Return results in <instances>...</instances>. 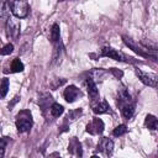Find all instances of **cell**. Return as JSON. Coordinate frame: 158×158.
Listing matches in <instances>:
<instances>
[{"instance_id":"cell-10","label":"cell","mask_w":158,"mask_h":158,"mask_svg":"<svg viewBox=\"0 0 158 158\" xmlns=\"http://www.w3.org/2000/svg\"><path fill=\"white\" fill-rule=\"evenodd\" d=\"M6 33H7L9 37L16 38L19 36V33H20V25L14 22L11 19H9L7 22H6Z\"/></svg>"},{"instance_id":"cell-19","label":"cell","mask_w":158,"mask_h":158,"mask_svg":"<svg viewBox=\"0 0 158 158\" xmlns=\"http://www.w3.org/2000/svg\"><path fill=\"white\" fill-rule=\"evenodd\" d=\"M126 132H127V127H126L125 125H118L117 127H115V128H114L112 135H114L115 137H120V136L125 135Z\"/></svg>"},{"instance_id":"cell-23","label":"cell","mask_w":158,"mask_h":158,"mask_svg":"<svg viewBox=\"0 0 158 158\" xmlns=\"http://www.w3.org/2000/svg\"><path fill=\"white\" fill-rule=\"evenodd\" d=\"M6 144H7V137H2L1 138V144H0V158H2L4 154H5Z\"/></svg>"},{"instance_id":"cell-21","label":"cell","mask_w":158,"mask_h":158,"mask_svg":"<svg viewBox=\"0 0 158 158\" xmlns=\"http://www.w3.org/2000/svg\"><path fill=\"white\" fill-rule=\"evenodd\" d=\"M7 90H9V79L4 78L2 81H1V98H2V99L6 96Z\"/></svg>"},{"instance_id":"cell-6","label":"cell","mask_w":158,"mask_h":158,"mask_svg":"<svg viewBox=\"0 0 158 158\" xmlns=\"http://www.w3.org/2000/svg\"><path fill=\"white\" fill-rule=\"evenodd\" d=\"M122 40H123V42H125V44L130 48V49H132L135 53H137L138 56H141V57H143V58H147V52H146V48H143V47H141V46H138V44H136L131 38H128L127 36H122Z\"/></svg>"},{"instance_id":"cell-22","label":"cell","mask_w":158,"mask_h":158,"mask_svg":"<svg viewBox=\"0 0 158 158\" xmlns=\"http://www.w3.org/2000/svg\"><path fill=\"white\" fill-rule=\"evenodd\" d=\"M12 51H14V44H12V43H7V44H5V46L2 47L1 54H2V56H6V54H10Z\"/></svg>"},{"instance_id":"cell-4","label":"cell","mask_w":158,"mask_h":158,"mask_svg":"<svg viewBox=\"0 0 158 158\" xmlns=\"http://www.w3.org/2000/svg\"><path fill=\"white\" fill-rule=\"evenodd\" d=\"M135 72H136V75L138 77V79H139L143 84H146V85H148V86H152V88H154V86L158 85V79L156 78V75L144 73V72H142V70H139V69H136Z\"/></svg>"},{"instance_id":"cell-3","label":"cell","mask_w":158,"mask_h":158,"mask_svg":"<svg viewBox=\"0 0 158 158\" xmlns=\"http://www.w3.org/2000/svg\"><path fill=\"white\" fill-rule=\"evenodd\" d=\"M100 56L101 57H109L111 59H115V60H118V62H126V57L120 53L118 51L111 48V47H102L101 48V52H100Z\"/></svg>"},{"instance_id":"cell-12","label":"cell","mask_w":158,"mask_h":158,"mask_svg":"<svg viewBox=\"0 0 158 158\" xmlns=\"http://www.w3.org/2000/svg\"><path fill=\"white\" fill-rule=\"evenodd\" d=\"M93 111H94V114H98V115L107 114V112H110V105L105 100H101V101L96 102L95 105H93Z\"/></svg>"},{"instance_id":"cell-14","label":"cell","mask_w":158,"mask_h":158,"mask_svg":"<svg viewBox=\"0 0 158 158\" xmlns=\"http://www.w3.org/2000/svg\"><path fill=\"white\" fill-rule=\"evenodd\" d=\"M120 109H121V114H122V116L125 118H131L133 112H135V104L133 102H128V104L123 105Z\"/></svg>"},{"instance_id":"cell-17","label":"cell","mask_w":158,"mask_h":158,"mask_svg":"<svg viewBox=\"0 0 158 158\" xmlns=\"http://www.w3.org/2000/svg\"><path fill=\"white\" fill-rule=\"evenodd\" d=\"M49 111H51V115H52L53 117H59V116L63 114L64 109H63L62 105H59V104H57V102H53L52 106H51V109H49Z\"/></svg>"},{"instance_id":"cell-11","label":"cell","mask_w":158,"mask_h":158,"mask_svg":"<svg viewBox=\"0 0 158 158\" xmlns=\"http://www.w3.org/2000/svg\"><path fill=\"white\" fill-rule=\"evenodd\" d=\"M86 86H88V94L91 98V100H96L99 96V90H98V86H96L95 81L93 80V78L86 79Z\"/></svg>"},{"instance_id":"cell-8","label":"cell","mask_w":158,"mask_h":158,"mask_svg":"<svg viewBox=\"0 0 158 158\" xmlns=\"http://www.w3.org/2000/svg\"><path fill=\"white\" fill-rule=\"evenodd\" d=\"M80 90L75 86V85H69V86H67L65 89H64V93H63V96H64V99L68 101V102H73V101H75V99L78 98V96H80Z\"/></svg>"},{"instance_id":"cell-16","label":"cell","mask_w":158,"mask_h":158,"mask_svg":"<svg viewBox=\"0 0 158 158\" xmlns=\"http://www.w3.org/2000/svg\"><path fill=\"white\" fill-rule=\"evenodd\" d=\"M51 41L54 44L60 42V33H59V25L58 23H53V26L51 28Z\"/></svg>"},{"instance_id":"cell-25","label":"cell","mask_w":158,"mask_h":158,"mask_svg":"<svg viewBox=\"0 0 158 158\" xmlns=\"http://www.w3.org/2000/svg\"><path fill=\"white\" fill-rule=\"evenodd\" d=\"M17 101H19V96H15V98H14V100H12V102H11V104H9V109L11 110V107H12Z\"/></svg>"},{"instance_id":"cell-5","label":"cell","mask_w":158,"mask_h":158,"mask_svg":"<svg viewBox=\"0 0 158 158\" xmlns=\"http://www.w3.org/2000/svg\"><path fill=\"white\" fill-rule=\"evenodd\" d=\"M104 131V122L100 118H94L86 125V132L90 135H100Z\"/></svg>"},{"instance_id":"cell-1","label":"cell","mask_w":158,"mask_h":158,"mask_svg":"<svg viewBox=\"0 0 158 158\" xmlns=\"http://www.w3.org/2000/svg\"><path fill=\"white\" fill-rule=\"evenodd\" d=\"M16 128L19 132L23 133V132H27L31 130L32 127V123H33V120H32V115L28 110H22L17 114L16 116Z\"/></svg>"},{"instance_id":"cell-9","label":"cell","mask_w":158,"mask_h":158,"mask_svg":"<svg viewBox=\"0 0 158 158\" xmlns=\"http://www.w3.org/2000/svg\"><path fill=\"white\" fill-rule=\"evenodd\" d=\"M68 151L77 157H81L83 156V151H81V143L79 142V139L77 137H72L69 141V146H68Z\"/></svg>"},{"instance_id":"cell-18","label":"cell","mask_w":158,"mask_h":158,"mask_svg":"<svg viewBox=\"0 0 158 158\" xmlns=\"http://www.w3.org/2000/svg\"><path fill=\"white\" fill-rule=\"evenodd\" d=\"M23 70V64L22 62L19 59V58H15L11 63V72L12 73H19V72H22Z\"/></svg>"},{"instance_id":"cell-24","label":"cell","mask_w":158,"mask_h":158,"mask_svg":"<svg viewBox=\"0 0 158 158\" xmlns=\"http://www.w3.org/2000/svg\"><path fill=\"white\" fill-rule=\"evenodd\" d=\"M116 78H122V75H123V73H122V70H118V69H116V68H111V69H109Z\"/></svg>"},{"instance_id":"cell-7","label":"cell","mask_w":158,"mask_h":158,"mask_svg":"<svg viewBox=\"0 0 158 158\" xmlns=\"http://www.w3.org/2000/svg\"><path fill=\"white\" fill-rule=\"evenodd\" d=\"M112 149H114V142L110 138H107V137H102L100 139V142L98 143V151L99 152H102L106 156L111 154Z\"/></svg>"},{"instance_id":"cell-26","label":"cell","mask_w":158,"mask_h":158,"mask_svg":"<svg viewBox=\"0 0 158 158\" xmlns=\"http://www.w3.org/2000/svg\"><path fill=\"white\" fill-rule=\"evenodd\" d=\"M59 1H65V0H59Z\"/></svg>"},{"instance_id":"cell-2","label":"cell","mask_w":158,"mask_h":158,"mask_svg":"<svg viewBox=\"0 0 158 158\" xmlns=\"http://www.w3.org/2000/svg\"><path fill=\"white\" fill-rule=\"evenodd\" d=\"M30 6L27 0H12L11 1V12L17 19H23L28 15Z\"/></svg>"},{"instance_id":"cell-15","label":"cell","mask_w":158,"mask_h":158,"mask_svg":"<svg viewBox=\"0 0 158 158\" xmlns=\"http://www.w3.org/2000/svg\"><path fill=\"white\" fill-rule=\"evenodd\" d=\"M144 126L148 130H157L158 128V118L153 115H147L144 118Z\"/></svg>"},{"instance_id":"cell-20","label":"cell","mask_w":158,"mask_h":158,"mask_svg":"<svg viewBox=\"0 0 158 158\" xmlns=\"http://www.w3.org/2000/svg\"><path fill=\"white\" fill-rule=\"evenodd\" d=\"M81 115V109H77L73 111H69V114L67 115V121H74L75 118H78V116Z\"/></svg>"},{"instance_id":"cell-13","label":"cell","mask_w":158,"mask_h":158,"mask_svg":"<svg viewBox=\"0 0 158 158\" xmlns=\"http://www.w3.org/2000/svg\"><path fill=\"white\" fill-rule=\"evenodd\" d=\"M38 104H40V106H41V109L43 110V112H44V110L46 109H51V106H52V96L49 95V94H42L41 95V98H40V100H38Z\"/></svg>"}]
</instances>
